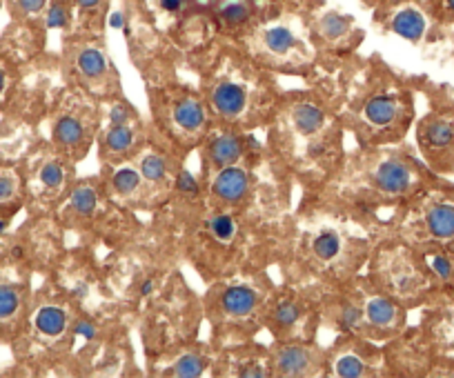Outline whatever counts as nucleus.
Masks as SVG:
<instances>
[{"label":"nucleus","mask_w":454,"mask_h":378,"mask_svg":"<svg viewBox=\"0 0 454 378\" xmlns=\"http://www.w3.org/2000/svg\"><path fill=\"white\" fill-rule=\"evenodd\" d=\"M22 303V294L16 285L0 282V320H9L18 314Z\"/></svg>","instance_id":"nucleus-27"},{"label":"nucleus","mask_w":454,"mask_h":378,"mask_svg":"<svg viewBox=\"0 0 454 378\" xmlns=\"http://www.w3.org/2000/svg\"><path fill=\"white\" fill-rule=\"evenodd\" d=\"M103 5V0H76V7L83 13H93Z\"/></svg>","instance_id":"nucleus-35"},{"label":"nucleus","mask_w":454,"mask_h":378,"mask_svg":"<svg viewBox=\"0 0 454 378\" xmlns=\"http://www.w3.org/2000/svg\"><path fill=\"white\" fill-rule=\"evenodd\" d=\"M67 325H70V318H67V312L58 305L40 307L34 316V330L43 336V339H49V341L63 336Z\"/></svg>","instance_id":"nucleus-17"},{"label":"nucleus","mask_w":454,"mask_h":378,"mask_svg":"<svg viewBox=\"0 0 454 378\" xmlns=\"http://www.w3.org/2000/svg\"><path fill=\"white\" fill-rule=\"evenodd\" d=\"M425 227L434 238L450 240L454 238V205L441 202L425 214Z\"/></svg>","instance_id":"nucleus-20"},{"label":"nucleus","mask_w":454,"mask_h":378,"mask_svg":"<svg viewBox=\"0 0 454 378\" xmlns=\"http://www.w3.org/2000/svg\"><path fill=\"white\" fill-rule=\"evenodd\" d=\"M249 189H252V174L245 167L230 165L214 174L212 194L223 205H238V202H243V198H247L249 194Z\"/></svg>","instance_id":"nucleus-11"},{"label":"nucleus","mask_w":454,"mask_h":378,"mask_svg":"<svg viewBox=\"0 0 454 378\" xmlns=\"http://www.w3.org/2000/svg\"><path fill=\"white\" fill-rule=\"evenodd\" d=\"M5 229H7V221L0 219V234H5Z\"/></svg>","instance_id":"nucleus-37"},{"label":"nucleus","mask_w":454,"mask_h":378,"mask_svg":"<svg viewBox=\"0 0 454 378\" xmlns=\"http://www.w3.org/2000/svg\"><path fill=\"white\" fill-rule=\"evenodd\" d=\"M425 143L432 147H448L454 141V127L450 123H443V120H434L425 127Z\"/></svg>","instance_id":"nucleus-29"},{"label":"nucleus","mask_w":454,"mask_h":378,"mask_svg":"<svg viewBox=\"0 0 454 378\" xmlns=\"http://www.w3.org/2000/svg\"><path fill=\"white\" fill-rule=\"evenodd\" d=\"M392 32L408 38V40H419L423 36V32H425V18L421 16L417 9L406 7V9H401V11L394 13Z\"/></svg>","instance_id":"nucleus-22"},{"label":"nucleus","mask_w":454,"mask_h":378,"mask_svg":"<svg viewBox=\"0 0 454 378\" xmlns=\"http://www.w3.org/2000/svg\"><path fill=\"white\" fill-rule=\"evenodd\" d=\"M448 7H450V9L454 11V0H448Z\"/></svg>","instance_id":"nucleus-38"},{"label":"nucleus","mask_w":454,"mask_h":378,"mask_svg":"<svg viewBox=\"0 0 454 378\" xmlns=\"http://www.w3.org/2000/svg\"><path fill=\"white\" fill-rule=\"evenodd\" d=\"M247 143H249V138H243L240 133H236L232 129L212 133L205 145V160H207L212 174H216L223 167L238 165L240 160H243V156L247 154Z\"/></svg>","instance_id":"nucleus-9"},{"label":"nucleus","mask_w":454,"mask_h":378,"mask_svg":"<svg viewBox=\"0 0 454 378\" xmlns=\"http://www.w3.org/2000/svg\"><path fill=\"white\" fill-rule=\"evenodd\" d=\"M67 20H70V9H67L63 3H53L47 9V27L49 30H56V27H65Z\"/></svg>","instance_id":"nucleus-30"},{"label":"nucleus","mask_w":454,"mask_h":378,"mask_svg":"<svg viewBox=\"0 0 454 378\" xmlns=\"http://www.w3.org/2000/svg\"><path fill=\"white\" fill-rule=\"evenodd\" d=\"M143 185H145V181L136 167H118V169H114L112 181H110L112 192L120 198L136 196L143 189Z\"/></svg>","instance_id":"nucleus-23"},{"label":"nucleus","mask_w":454,"mask_h":378,"mask_svg":"<svg viewBox=\"0 0 454 378\" xmlns=\"http://www.w3.org/2000/svg\"><path fill=\"white\" fill-rule=\"evenodd\" d=\"M5 85H7V78H5V72L0 70V93L5 91Z\"/></svg>","instance_id":"nucleus-36"},{"label":"nucleus","mask_w":454,"mask_h":378,"mask_svg":"<svg viewBox=\"0 0 454 378\" xmlns=\"http://www.w3.org/2000/svg\"><path fill=\"white\" fill-rule=\"evenodd\" d=\"M430 265L443 280H448L452 276V263H450V259H446V256H434V259L430 261Z\"/></svg>","instance_id":"nucleus-33"},{"label":"nucleus","mask_w":454,"mask_h":378,"mask_svg":"<svg viewBox=\"0 0 454 378\" xmlns=\"http://www.w3.org/2000/svg\"><path fill=\"white\" fill-rule=\"evenodd\" d=\"M352 247H363L358 240H354L345 232L341 225L320 223L305 232L303 238V256L316 272H323L330 276H341L345 267H350Z\"/></svg>","instance_id":"nucleus-1"},{"label":"nucleus","mask_w":454,"mask_h":378,"mask_svg":"<svg viewBox=\"0 0 454 378\" xmlns=\"http://www.w3.org/2000/svg\"><path fill=\"white\" fill-rule=\"evenodd\" d=\"M398 118L401 100L392 91H372L358 112V123L363 127V133H370V136L390 131L398 123Z\"/></svg>","instance_id":"nucleus-6"},{"label":"nucleus","mask_w":454,"mask_h":378,"mask_svg":"<svg viewBox=\"0 0 454 378\" xmlns=\"http://www.w3.org/2000/svg\"><path fill=\"white\" fill-rule=\"evenodd\" d=\"M171 372L176 376H198L205 372V358L198 352H187L174 360Z\"/></svg>","instance_id":"nucleus-28"},{"label":"nucleus","mask_w":454,"mask_h":378,"mask_svg":"<svg viewBox=\"0 0 454 378\" xmlns=\"http://www.w3.org/2000/svg\"><path fill=\"white\" fill-rule=\"evenodd\" d=\"M327 114L318 103L305 98L294 100L287 110L283 123L290 131V138H303L307 143V158L325 160L332 154V145L325 138L327 133Z\"/></svg>","instance_id":"nucleus-2"},{"label":"nucleus","mask_w":454,"mask_h":378,"mask_svg":"<svg viewBox=\"0 0 454 378\" xmlns=\"http://www.w3.org/2000/svg\"><path fill=\"white\" fill-rule=\"evenodd\" d=\"M76 72L78 76L89 85V89H103L107 91L114 85V70L107 60L105 51L98 47L87 45L76 53Z\"/></svg>","instance_id":"nucleus-12"},{"label":"nucleus","mask_w":454,"mask_h":378,"mask_svg":"<svg viewBox=\"0 0 454 378\" xmlns=\"http://www.w3.org/2000/svg\"><path fill=\"white\" fill-rule=\"evenodd\" d=\"M138 129L141 127H138L136 116L129 120H123V123L107 125V129L103 131V145H100V152L105 154V158L114 163V160H120L136 152L138 138H141Z\"/></svg>","instance_id":"nucleus-13"},{"label":"nucleus","mask_w":454,"mask_h":378,"mask_svg":"<svg viewBox=\"0 0 454 378\" xmlns=\"http://www.w3.org/2000/svg\"><path fill=\"white\" fill-rule=\"evenodd\" d=\"M167 118L171 129L179 133V138H198L203 136L207 125V112L203 103L194 96H179L167 107Z\"/></svg>","instance_id":"nucleus-8"},{"label":"nucleus","mask_w":454,"mask_h":378,"mask_svg":"<svg viewBox=\"0 0 454 378\" xmlns=\"http://www.w3.org/2000/svg\"><path fill=\"white\" fill-rule=\"evenodd\" d=\"M93 133V114L89 107H76V112H67L58 116L53 125V138L65 152L76 154L80 158L89 147Z\"/></svg>","instance_id":"nucleus-7"},{"label":"nucleus","mask_w":454,"mask_h":378,"mask_svg":"<svg viewBox=\"0 0 454 378\" xmlns=\"http://www.w3.org/2000/svg\"><path fill=\"white\" fill-rule=\"evenodd\" d=\"M254 98L252 74L243 70H227L209 89V107L225 123H240L249 114Z\"/></svg>","instance_id":"nucleus-3"},{"label":"nucleus","mask_w":454,"mask_h":378,"mask_svg":"<svg viewBox=\"0 0 454 378\" xmlns=\"http://www.w3.org/2000/svg\"><path fill=\"white\" fill-rule=\"evenodd\" d=\"M332 372L337 376H365L370 374V363L361 358L354 349H345L337 356V360H332Z\"/></svg>","instance_id":"nucleus-25"},{"label":"nucleus","mask_w":454,"mask_h":378,"mask_svg":"<svg viewBox=\"0 0 454 378\" xmlns=\"http://www.w3.org/2000/svg\"><path fill=\"white\" fill-rule=\"evenodd\" d=\"M318 365H320V356L316 352V347L303 345V343L283 345L272 354L274 372L283 376H310L316 372Z\"/></svg>","instance_id":"nucleus-10"},{"label":"nucleus","mask_w":454,"mask_h":378,"mask_svg":"<svg viewBox=\"0 0 454 378\" xmlns=\"http://www.w3.org/2000/svg\"><path fill=\"white\" fill-rule=\"evenodd\" d=\"M205 229L214 242H219V245H230L236 238L238 221L232 211H214L205 221Z\"/></svg>","instance_id":"nucleus-21"},{"label":"nucleus","mask_w":454,"mask_h":378,"mask_svg":"<svg viewBox=\"0 0 454 378\" xmlns=\"http://www.w3.org/2000/svg\"><path fill=\"white\" fill-rule=\"evenodd\" d=\"M138 171L147 185H158L165 187L171 178V169H169V160L158 154V152H147L138 160Z\"/></svg>","instance_id":"nucleus-18"},{"label":"nucleus","mask_w":454,"mask_h":378,"mask_svg":"<svg viewBox=\"0 0 454 378\" xmlns=\"http://www.w3.org/2000/svg\"><path fill=\"white\" fill-rule=\"evenodd\" d=\"M49 5V0H16V7L25 16H36V13L45 11V7Z\"/></svg>","instance_id":"nucleus-31"},{"label":"nucleus","mask_w":454,"mask_h":378,"mask_svg":"<svg viewBox=\"0 0 454 378\" xmlns=\"http://www.w3.org/2000/svg\"><path fill=\"white\" fill-rule=\"evenodd\" d=\"M98 205V194H96V187H91L89 183L78 185L72 198H70V209L78 216V219H89V216L96 211Z\"/></svg>","instance_id":"nucleus-24"},{"label":"nucleus","mask_w":454,"mask_h":378,"mask_svg":"<svg viewBox=\"0 0 454 378\" xmlns=\"http://www.w3.org/2000/svg\"><path fill=\"white\" fill-rule=\"evenodd\" d=\"M183 3L185 0H158V7L165 13H176V11H181Z\"/></svg>","instance_id":"nucleus-34"},{"label":"nucleus","mask_w":454,"mask_h":378,"mask_svg":"<svg viewBox=\"0 0 454 378\" xmlns=\"http://www.w3.org/2000/svg\"><path fill=\"white\" fill-rule=\"evenodd\" d=\"M261 47L265 49L267 56L278 60H290L297 53H303V43L299 40V36L285 25L267 27L261 36Z\"/></svg>","instance_id":"nucleus-16"},{"label":"nucleus","mask_w":454,"mask_h":378,"mask_svg":"<svg viewBox=\"0 0 454 378\" xmlns=\"http://www.w3.org/2000/svg\"><path fill=\"white\" fill-rule=\"evenodd\" d=\"M414 185V169L408 160L398 156H383L370 160V169L363 174L361 189L370 194V200L406 196Z\"/></svg>","instance_id":"nucleus-4"},{"label":"nucleus","mask_w":454,"mask_h":378,"mask_svg":"<svg viewBox=\"0 0 454 378\" xmlns=\"http://www.w3.org/2000/svg\"><path fill=\"white\" fill-rule=\"evenodd\" d=\"M259 307V292L245 282H230V285L221 287L216 296V314L223 322H230V325H243V322L254 320Z\"/></svg>","instance_id":"nucleus-5"},{"label":"nucleus","mask_w":454,"mask_h":378,"mask_svg":"<svg viewBox=\"0 0 454 378\" xmlns=\"http://www.w3.org/2000/svg\"><path fill=\"white\" fill-rule=\"evenodd\" d=\"M16 196V178L9 174H0V202H7Z\"/></svg>","instance_id":"nucleus-32"},{"label":"nucleus","mask_w":454,"mask_h":378,"mask_svg":"<svg viewBox=\"0 0 454 378\" xmlns=\"http://www.w3.org/2000/svg\"><path fill=\"white\" fill-rule=\"evenodd\" d=\"M363 307V316H365V332H387L394 330L398 322V309L396 305L387 299V296H379V294H368L365 301L361 303Z\"/></svg>","instance_id":"nucleus-15"},{"label":"nucleus","mask_w":454,"mask_h":378,"mask_svg":"<svg viewBox=\"0 0 454 378\" xmlns=\"http://www.w3.org/2000/svg\"><path fill=\"white\" fill-rule=\"evenodd\" d=\"M265 318L276 334L283 332L285 336H294V330L305 318V305L303 301L294 299V296H276L270 307H267Z\"/></svg>","instance_id":"nucleus-14"},{"label":"nucleus","mask_w":454,"mask_h":378,"mask_svg":"<svg viewBox=\"0 0 454 378\" xmlns=\"http://www.w3.org/2000/svg\"><path fill=\"white\" fill-rule=\"evenodd\" d=\"M67 176H70V167L63 158H49L38 169V183L47 194H60L67 185Z\"/></svg>","instance_id":"nucleus-19"},{"label":"nucleus","mask_w":454,"mask_h":378,"mask_svg":"<svg viewBox=\"0 0 454 378\" xmlns=\"http://www.w3.org/2000/svg\"><path fill=\"white\" fill-rule=\"evenodd\" d=\"M350 27H352V20L343 16V13H325L323 18H320L318 22V32L323 38L327 40H339L343 36H347V32H350Z\"/></svg>","instance_id":"nucleus-26"}]
</instances>
